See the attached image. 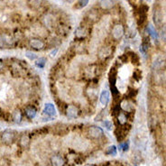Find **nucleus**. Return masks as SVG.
Instances as JSON below:
<instances>
[{
	"label": "nucleus",
	"instance_id": "nucleus-29",
	"mask_svg": "<svg viewBox=\"0 0 166 166\" xmlns=\"http://www.w3.org/2000/svg\"><path fill=\"white\" fill-rule=\"evenodd\" d=\"M31 3H32V5H33V6H37L40 5L41 0H31Z\"/></svg>",
	"mask_w": 166,
	"mask_h": 166
},
{
	"label": "nucleus",
	"instance_id": "nucleus-25",
	"mask_svg": "<svg viewBox=\"0 0 166 166\" xmlns=\"http://www.w3.org/2000/svg\"><path fill=\"white\" fill-rule=\"evenodd\" d=\"M118 89L121 90V91H125V89H126V86H125V83H124L123 80H121L120 82H118Z\"/></svg>",
	"mask_w": 166,
	"mask_h": 166
},
{
	"label": "nucleus",
	"instance_id": "nucleus-20",
	"mask_svg": "<svg viewBox=\"0 0 166 166\" xmlns=\"http://www.w3.org/2000/svg\"><path fill=\"white\" fill-rule=\"evenodd\" d=\"M121 107H122V108L125 110V111H130V110H131V105L126 100L123 101L122 104H121Z\"/></svg>",
	"mask_w": 166,
	"mask_h": 166
},
{
	"label": "nucleus",
	"instance_id": "nucleus-7",
	"mask_svg": "<svg viewBox=\"0 0 166 166\" xmlns=\"http://www.w3.org/2000/svg\"><path fill=\"white\" fill-rule=\"evenodd\" d=\"M73 142H74V147L78 150H83V149L87 148V146H88V143L85 140L80 139V138L77 140H74Z\"/></svg>",
	"mask_w": 166,
	"mask_h": 166
},
{
	"label": "nucleus",
	"instance_id": "nucleus-28",
	"mask_svg": "<svg viewBox=\"0 0 166 166\" xmlns=\"http://www.w3.org/2000/svg\"><path fill=\"white\" fill-rule=\"evenodd\" d=\"M162 37L163 40L166 41V26H163L162 29Z\"/></svg>",
	"mask_w": 166,
	"mask_h": 166
},
{
	"label": "nucleus",
	"instance_id": "nucleus-8",
	"mask_svg": "<svg viewBox=\"0 0 166 166\" xmlns=\"http://www.w3.org/2000/svg\"><path fill=\"white\" fill-rule=\"evenodd\" d=\"M52 166H63L64 165V160L60 155H54L51 159Z\"/></svg>",
	"mask_w": 166,
	"mask_h": 166
},
{
	"label": "nucleus",
	"instance_id": "nucleus-4",
	"mask_svg": "<svg viewBox=\"0 0 166 166\" xmlns=\"http://www.w3.org/2000/svg\"><path fill=\"white\" fill-rule=\"evenodd\" d=\"M14 134L11 131H5L2 135V141L5 144H11L14 140Z\"/></svg>",
	"mask_w": 166,
	"mask_h": 166
},
{
	"label": "nucleus",
	"instance_id": "nucleus-30",
	"mask_svg": "<svg viewBox=\"0 0 166 166\" xmlns=\"http://www.w3.org/2000/svg\"><path fill=\"white\" fill-rule=\"evenodd\" d=\"M120 148H122L123 150H125V151H126L127 149H128V144H121L120 145Z\"/></svg>",
	"mask_w": 166,
	"mask_h": 166
},
{
	"label": "nucleus",
	"instance_id": "nucleus-22",
	"mask_svg": "<svg viewBox=\"0 0 166 166\" xmlns=\"http://www.w3.org/2000/svg\"><path fill=\"white\" fill-rule=\"evenodd\" d=\"M25 56H26L27 58H29L31 61H33V60H35V59H37V55H36L35 53H33V52H26Z\"/></svg>",
	"mask_w": 166,
	"mask_h": 166
},
{
	"label": "nucleus",
	"instance_id": "nucleus-23",
	"mask_svg": "<svg viewBox=\"0 0 166 166\" xmlns=\"http://www.w3.org/2000/svg\"><path fill=\"white\" fill-rule=\"evenodd\" d=\"M89 0H78V4L80 6V7H85L88 3H89Z\"/></svg>",
	"mask_w": 166,
	"mask_h": 166
},
{
	"label": "nucleus",
	"instance_id": "nucleus-11",
	"mask_svg": "<svg viewBox=\"0 0 166 166\" xmlns=\"http://www.w3.org/2000/svg\"><path fill=\"white\" fill-rule=\"evenodd\" d=\"M114 6L113 0H101L100 1V6L103 9H110Z\"/></svg>",
	"mask_w": 166,
	"mask_h": 166
},
{
	"label": "nucleus",
	"instance_id": "nucleus-14",
	"mask_svg": "<svg viewBox=\"0 0 166 166\" xmlns=\"http://www.w3.org/2000/svg\"><path fill=\"white\" fill-rule=\"evenodd\" d=\"M147 31H148L149 34L152 36L153 38H154V39H157V38H158V34H157V33H156V31H155V29H154V27H153L152 24H149V25H148V27H147Z\"/></svg>",
	"mask_w": 166,
	"mask_h": 166
},
{
	"label": "nucleus",
	"instance_id": "nucleus-18",
	"mask_svg": "<svg viewBox=\"0 0 166 166\" xmlns=\"http://www.w3.org/2000/svg\"><path fill=\"white\" fill-rule=\"evenodd\" d=\"M154 18H153V20H154V23H156L157 24H161V22H162V15H161V14H160V12H158V11H156L155 13H154V16H153Z\"/></svg>",
	"mask_w": 166,
	"mask_h": 166
},
{
	"label": "nucleus",
	"instance_id": "nucleus-15",
	"mask_svg": "<svg viewBox=\"0 0 166 166\" xmlns=\"http://www.w3.org/2000/svg\"><path fill=\"white\" fill-rule=\"evenodd\" d=\"M25 113L29 118H33L36 116V110L33 107H27L25 109Z\"/></svg>",
	"mask_w": 166,
	"mask_h": 166
},
{
	"label": "nucleus",
	"instance_id": "nucleus-6",
	"mask_svg": "<svg viewBox=\"0 0 166 166\" xmlns=\"http://www.w3.org/2000/svg\"><path fill=\"white\" fill-rule=\"evenodd\" d=\"M43 111L45 114H47L48 116H53L56 115V109H55L54 106L51 103H48L45 105Z\"/></svg>",
	"mask_w": 166,
	"mask_h": 166
},
{
	"label": "nucleus",
	"instance_id": "nucleus-9",
	"mask_svg": "<svg viewBox=\"0 0 166 166\" xmlns=\"http://www.w3.org/2000/svg\"><path fill=\"white\" fill-rule=\"evenodd\" d=\"M129 75H130V70H129L128 66H124L119 70V77L123 80H126Z\"/></svg>",
	"mask_w": 166,
	"mask_h": 166
},
{
	"label": "nucleus",
	"instance_id": "nucleus-2",
	"mask_svg": "<svg viewBox=\"0 0 166 166\" xmlns=\"http://www.w3.org/2000/svg\"><path fill=\"white\" fill-rule=\"evenodd\" d=\"M89 134L91 137L93 138H98L101 135L103 134V131L102 129L100 127H98V126H91L89 129Z\"/></svg>",
	"mask_w": 166,
	"mask_h": 166
},
{
	"label": "nucleus",
	"instance_id": "nucleus-26",
	"mask_svg": "<svg viewBox=\"0 0 166 166\" xmlns=\"http://www.w3.org/2000/svg\"><path fill=\"white\" fill-rule=\"evenodd\" d=\"M104 126H105V127L107 129V130H111L112 127H113V124L110 121H107V120L104 122Z\"/></svg>",
	"mask_w": 166,
	"mask_h": 166
},
{
	"label": "nucleus",
	"instance_id": "nucleus-1",
	"mask_svg": "<svg viewBox=\"0 0 166 166\" xmlns=\"http://www.w3.org/2000/svg\"><path fill=\"white\" fill-rule=\"evenodd\" d=\"M112 34L115 39H120L124 34V27L122 24H116L113 27Z\"/></svg>",
	"mask_w": 166,
	"mask_h": 166
},
{
	"label": "nucleus",
	"instance_id": "nucleus-27",
	"mask_svg": "<svg viewBox=\"0 0 166 166\" xmlns=\"http://www.w3.org/2000/svg\"><path fill=\"white\" fill-rule=\"evenodd\" d=\"M6 44V42L5 40V37H4V35H0V48H3L4 46Z\"/></svg>",
	"mask_w": 166,
	"mask_h": 166
},
{
	"label": "nucleus",
	"instance_id": "nucleus-21",
	"mask_svg": "<svg viewBox=\"0 0 166 166\" xmlns=\"http://www.w3.org/2000/svg\"><path fill=\"white\" fill-rule=\"evenodd\" d=\"M107 154H111V155H116V146L115 145L109 146L107 151Z\"/></svg>",
	"mask_w": 166,
	"mask_h": 166
},
{
	"label": "nucleus",
	"instance_id": "nucleus-19",
	"mask_svg": "<svg viewBox=\"0 0 166 166\" xmlns=\"http://www.w3.org/2000/svg\"><path fill=\"white\" fill-rule=\"evenodd\" d=\"M45 63H46V59L45 58H40L35 61V65L39 68H43Z\"/></svg>",
	"mask_w": 166,
	"mask_h": 166
},
{
	"label": "nucleus",
	"instance_id": "nucleus-33",
	"mask_svg": "<svg viewBox=\"0 0 166 166\" xmlns=\"http://www.w3.org/2000/svg\"><path fill=\"white\" fill-rule=\"evenodd\" d=\"M86 166H94V165H92V164H88V165H86Z\"/></svg>",
	"mask_w": 166,
	"mask_h": 166
},
{
	"label": "nucleus",
	"instance_id": "nucleus-13",
	"mask_svg": "<svg viewBox=\"0 0 166 166\" xmlns=\"http://www.w3.org/2000/svg\"><path fill=\"white\" fill-rule=\"evenodd\" d=\"M110 52H111V51H110L109 48L105 47V48H103V49H101V50H100L98 56H99V58H101V59L106 58V57H107L108 55L110 54Z\"/></svg>",
	"mask_w": 166,
	"mask_h": 166
},
{
	"label": "nucleus",
	"instance_id": "nucleus-5",
	"mask_svg": "<svg viewBox=\"0 0 166 166\" xmlns=\"http://www.w3.org/2000/svg\"><path fill=\"white\" fill-rule=\"evenodd\" d=\"M30 46L33 49H36V50H40V49H43V46H44V43L42 40H39V39H32L30 41Z\"/></svg>",
	"mask_w": 166,
	"mask_h": 166
},
{
	"label": "nucleus",
	"instance_id": "nucleus-17",
	"mask_svg": "<svg viewBox=\"0 0 166 166\" xmlns=\"http://www.w3.org/2000/svg\"><path fill=\"white\" fill-rule=\"evenodd\" d=\"M75 35L77 36L78 38H82V37H85L87 35V32L84 28H78L76 30V33Z\"/></svg>",
	"mask_w": 166,
	"mask_h": 166
},
{
	"label": "nucleus",
	"instance_id": "nucleus-16",
	"mask_svg": "<svg viewBox=\"0 0 166 166\" xmlns=\"http://www.w3.org/2000/svg\"><path fill=\"white\" fill-rule=\"evenodd\" d=\"M29 137L27 135H24L22 137H21V140H20V144L23 147H27L29 144Z\"/></svg>",
	"mask_w": 166,
	"mask_h": 166
},
{
	"label": "nucleus",
	"instance_id": "nucleus-31",
	"mask_svg": "<svg viewBox=\"0 0 166 166\" xmlns=\"http://www.w3.org/2000/svg\"><path fill=\"white\" fill-rule=\"evenodd\" d=\"M58 52V50L56 49V50H54V51H52V52H51V56L52 57H54L55 56V55H56V52Z\"/></svg>",
	"mask_w": 166,
	"mask_h": 166
},
{
	"label": "nucleus",
	"instance_id": "nucleus-3",
	"mask_svg": "<svg viewBox=\"0 0 166 166\" xmlns=\"http://www.w3.org/2000/svg\"><path fill=\"white\" fill-rule=\"evenodd\" d=\"M109 99H110V94H109L108 90L104 89L100 94V98H99L100 103L102 104L103 106H106L109 102Z\"/></svg>",
	"mask_w": 166,
	"mask_h": 166
},
{
	"label": "nucleus",
	"instance_id": "nucleus-12",
	"mask_svg": "<svg viewBox=\"0 0 166 166\" xmlns=\"http://www.w3.org/2000/svg\"><path fill=\"white\" fill-rule=\"evenodd\" d=\"M12 116H13V120L15 123H19L22 119V114L20 112V110H15V111H14Z\"/></svg>",
	"mask_w": 166,
	"mask_h": 166
},
{
	"label": "nucleus",
	"instance_id": "nucleus-24",
	"mask_svg": "<svg viewBox=\"0 0 166 166\" xmlns=\"http://www.w3.org/2000/svg\"><path fill=\"white\" fill-rule=\"evenodd\" d=\"M118 121L120 124H125L126 122V116L121 114V115H119L118 116Z\"/></svg>",
	"mask_w": 166,
	"mask_h": 166
},
{
	"label": "nucleus",
	"instance_id": "nucleus-32",
	"mask_svg": "<svg viewBox=\"0 0 166 166\" xmlns=\"http://www.w3.org/2000/svg\"><path fill=\"white\" fill-rule=\"evenodd\" d=\"M3 69V63L0 61V70H2Z\"/></svg>",
	"mask_w": 166,
	"mask_h": 166
},
{
	"label": "nucleus",
	"instance_id": "nucleus-10",
	"mask_svg": "<svg viewBox=\"0 0 166 166\" xmlns=\"http://www.w3.org/2000/svg\"><path fill=\"white\" fill-rule=\"evenodd\" d=\"M67 116L70 118H74L78 116V108L75 106H70L67 108Z\"/></svg>",
	"mask_w": 166,
	"mask_h": 166
}]
</instances>
